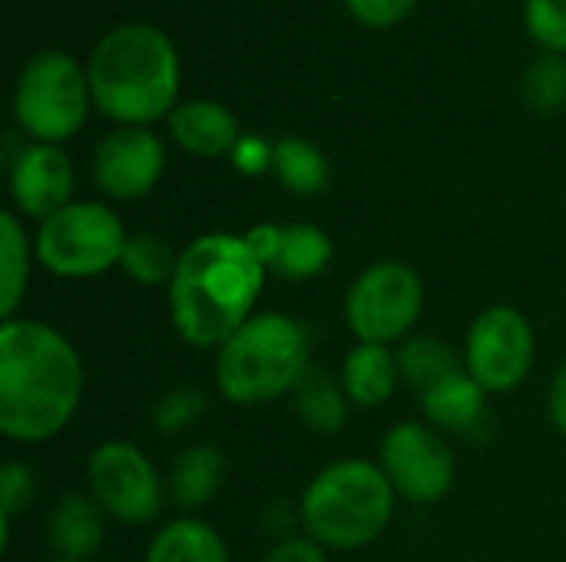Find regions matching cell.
I'll return each mask as SVG.
<instances>
[{
    "label": "cell",
    "instance_id": "obj_25",
    "mask_svg": "<svg viewBox=\"0 0 566 562\" xmlns=\"http://www.w3.org/2000/svg\"><path fill=\"white\" fill-rule=\"evenodd\" d=\"M176 258L169 252V245L156 235H129L119 268L126 278L139 282V285H169L172 272H176Z\"/></svg>",
    "mask_w": 566,
    "mask_h": 562
},
{
    "label": "cell",
    "instance_id": "obj_12",
    "mask_svg": "<svg viewBox=\"0 0 566 562\" xmlns=\"http://www.w3.org/2000/svg\"><path fill=\"white\" fill-rule=\"evenodd\" d=\"M166 169V146L153 126H116L96 142L93 182L106 199L136 202L149 195Z\"/></svg>",
    "mask_w": 566,
    "mask_h": 562
},
{
    "label": "cell",
    "instance_id": "obj_6",
    "mask_svg": "<svg viewBox=\"0 0 566 562\" xmlns=\"http://www.w3.org/2000/svg\"><path fill=\"white\" fill-rule=\"evenodd\" d=\"M93 109L90 76L63 50H36L13 83V119L33 142L73 139Z\"/></svg>",
    "mask_w": 566,
    "mask_h": 562
},
{
    "label": "cell",
    "instance_id": "obj_17",
    "mask_svg": "<svg viewBox=\"0 0 566 562\" xmlns=\"http://www.w3.org/2000/svg\"><path fill=\"white\" fill-rule=\"evenodd\" d=\"M46 537L60 560H93L106 540V513L90 494H66L50 513Z\"/></svg>",
    "mask_w": 566,
    "mask_h": 562
},
{
    "label": "cell",
    "instance_id": "obj_24",
    "mask_svg": "<svg viewBox=\"0 0 566 562\" xmlns=\"http://www.w3.org/2000/svg\"><path fill=\"white\" fill-rule=\"evenodd\" d=\"M33 245L27 238V229L17 212L0 215V258H3V291H0V318L10 321L17 305L23 301V291L30 285V258Z\"/></svg>",
    "mask_w": 566,
    "mask_h": 562
},
{
    "label": "cell",
    "instance_id": "obj_1",
    "mask_svg": "<svg viewBox=\"0 0 566 562\" xmlns=\"http://www.w3.org/2000/svg\"><path fill=\"white\" fill-rule=\"evenodd\" d=\"M83 397V361L50 325L10 318L0 328V434L17 444L56 437Z\"/></svg>",
    "mask_w": 566,
    "mask_h": 562
},
{
    "label": "cell",
    "instance_id": "obj_19",
    "mask_svg": "<svg viewBox=\"0 0 566 562\" xmlns=\"http://www.w3.org/2000/svg\"><path fill=\"white\" fill-rule=\"evenodd\" d=\"M226 484V457L212 444H196L172 464L169 497L179 510H202Z\"/></svg>",
    "mask_w": 566,
    "mask_h": 562
},
{
    "label": "cell",
    "instance_id": "obj_3",
    "mask_svg": "<svg viewBox=\"0 0 566 562\" xmlns=\"http://www.w3.org/2000/svg\"><path fill=\"white\" fill-rule=\"evenodd\" d=\"M93 106L116 126H153L179 106V50L153 23L109 30L86 60Z\"/></svg>",
    "mask_w": 566,
    "mask_h": 562
},
{
    "label": "cell",
    "instance_id": "obj_34",
    "mask_svg": "<svg viewBox=\"0 0 566 562\" xmlns=\"http://www.w3.org/2000/svg\"><path fill=\"white\" fill-rule=\"evenodd\" d=\"M53 562H93V560H53Z\"/></svg>",
    "mask_w": 566,
    "mask_h": 562
},
{
    "label": "cell",
    "instance_id": "obj_7",
    "mask_svg": "<svg viewBox=\"0 0 566 562\" xmlns=\"http://www.w3.org/2000/svg\"><path fill=\"white\" fill-rule=\"evenodd\" d=\"M129 235L106 202H70L40 222L33 252L56 278H96L119 265Z\"/></svg>",
    "mask_w": 566,
    "mask_h": 562
},
{
    "label": "cell",
    "instance_id": "obj_11",
    "mask_svg": "<svg viewBox=\"0 0 566 562\" xmlns=\"http://www.w3.org/2000/svg\"><path fill=\"white\" fill-rule=\"evenodd\" d=\"M378 467L395 494L418 507L444 500L454 487V457L448 441L418 421H405L385 434Z\"/></svg>",
    "mask_w": 566,
    "mask_h": 562
},
{
    "label": "cell",
    "instance_id": "obj_32",
    "mask_svg": "<svg viewBox=\"0 0 566 562\" xmlns=\"http://www.w3.org/2000/svg\"><path fill=\"white\" fill-rule=\"evenodd\" d=\"M265 562H328L325 560V547H318L308 537H285L279 540L269 553Z\"/></svg>",
    "mask_w": 566,
    "mask_h": 562
},
{
    "label": "cell",
    "instance_id": "obj_22",
    "mask_svg": "<svg viewBox=\"0 0 566 562\" xmlns=\"http://www.w3.org/2000/svg\"><path fill=\"white\" fill-rule=\"evenodd\" d=\"M398 368H401V381H408L411 388H418L424 394L428 388L441 384L444 378L464 371V358H458L448 341H441L434 335H418V338L401 341Z\"/></svg>",
    "mask_w": 566,
    "mask_h": 562
},
{
    "label": "cell",
    "instance_id": "obj_26",
    "mask_svg": "<svg viewBox=\"0 0 566 562\" xmlns=\"http://www.w3.org/2000/svg\"><path fill=\"white\" fill-rule=\"evenodd\" d=\"M524 99L534 113L554 116L566 106V56L541 53L524 73Z\"/></svg>",
    "mask_w": 566,
    "mask_h": 562
},
{
    "label": "cell",
    "instance_id": "obj_16",
    "mask_svg": "<svg viewBox=\"0 0 566 562\" xmlns=\"http://www.w3.org/2000/svg\"><path fill=\"white\" fill-rule=\"evenodd\" d=\"M421 414L438 431L474 437L488 427V391L468 371H458L421 394Z\"/></svg>",
    "mask_w": 566,
    "mask_h": 562
},
{
    "label": "cell",
    "instance_id": "obj_29",
    "mask_svg": "<svg viewBox=\"0 0 566 562\" xmlns=\"http://www.w3.org/2000/svg\"><path fill=\"white\" fill-rule=\"evenodd\" d=\"M206 411V397L192 388H176L169 391L156 411H153V421H156V431L163 434H179L182 427H189L199 414Z\"/></svg>",
    "mask_w": 566,
    "mask_h": 562
},
{
    "label": "cell",
    "instance_id": "obj_18",
    "mask_svg": "<svg viewBox=\"0 0 566 562\" xmlns=\"http://www.w3.org/2000/svg\"><path fill=\"white\" fill-rule=\"evenodd\" d=\"M342 388L355 407H381L391 401L401 381L398 351L388 344H365L358 341L342 364Z\"/></svg>",
    "mask_w": 566,
    "mask_h": 562
},
{
    "label": "cell",
    "instance_id": "obj_5",
    "mask_svg": "<svg viewBox=\"0 0 566 562\" xmlns=\"http://www.w3.org/2000/svg\"><path fill=\"white\" fill-rule=\"evenodd\" d=\"M395 487L371 460H338L312 477L298 503V523L325 550H361L395 517Z\"/></svg>",
    "mask_w": 566,
    "mask_h": 562
},
{
    "label": "cell",
    "instance_id": "obj_13",
    "mask_svg": "<svg viewBox=\"0 0 566 562\" xmlns=\"http://www.w3.org/2000/svg\"><path fill=\"white\" fill-rule=\"evenodd\" d=\"M76 172L70 156L53 142H30L17 152L10 166V195L20 215L50 219L63 205L73 202Z\"/></svg>",
    "mask_w": 566,
    "mask_h": 562
},
{
    "label": "cell",
    "instance_id": "obj_28",
    "mask_svg": "<svg viewBox=\"0 0 566 562\" xmlns=\"http://www.w3.org/2000/svg\"><path fill=\"white\" fill-rule=\"evenodd\" d=\"M36 497V480H33V470L27 464H3L0 470V517H3V550H7V540H10V523L30 510Z\"/></svg>",
    "mask_w": 566,
    "mask_h": 562
},
{
    "label": "cell",
    "instance_id": "obj_2",
    "mask_svg": "<svg viewBox=\"0 0 566 562\" xmlns=\"http://www.w3.org/2000/svg\"><path fill=\"white\" fill-rule=\"evenodd\" d=\"M265 285V265L245 235L206 232L192 238L169 278V318L192 348H222L252 315Z\"/></svg>",
    "mask_w": 566,
    "mask_h": 562
},
{
    "label": "cell",
    "instance_id": "obj_30",
    "mask_svg": "<svg viewBox=\"0 0 566 562\" xmlns=\"http://www.w3.org/2000/svg\"><path fill=\"white\" fill-rule=\"evenodd\" d=\"M418 0H345V10L355 23L368 30H391L411 17Z\"/></svg>",
    "mask_w": 566,
    "mask_h": 562
},
{
    "label": "cell",
    "instance_id": "obj_27",
    "mask_svg": "<svg viewBox=\"0 0 566 562\" xmlns=\"http://www.w3.org/2000/svg\"><path fill=\"white\" fill-rule=\"evenodd\" d=\"M524 26L544 53L566 56V0H524Z\"/></svg>",
    "mask_w": 566,
    "mask_h": 562
},
{
    "label": "cell",
    "instance_id": "obj_4",
    "mask_svg": "<svg viewBox=\"0 0 566 562\" xmlns=\"http://www.w3.org/2000/svg\"><path fill=\"white\" fill-rule=\"evenodd\" d=\"M308 328L282 311H255L219 351L216 388L239 407H255L295 391L308 368Z\"/></svg>",
    "mask_w": 566,
    "mask_h": 562
},
{
    "label": "cell",
    "instance_id": "obj_14",
    "mask_svg": "<svg viewBox=\"0 0 566 562\" xmlns=\"http://www.w3.org/2000/svg\"><path fill=\"white\" fill-rule=\"evenodd\" d=\"M249 248L265 265V272H275L289 282L315 278L328 268L335 248L332 238L308 222L292 225H255L245 232Z\"/></svg>",
    "mask_w": 566,
    "mask_h": 562
},
{
    "label": "cell",
    "instance_id": "obj_21",
    "mask_svg": "<svg viewBox=\"0 0 566 562\" xmlns=\"http://www.w3.org/2000/svg\"><path fill=\"white\" fill-rule=\"evenodd\" d=\"M272 172L292 195H322L332 182V166L325 152L302 136H285L275 142Z\"/></svg>",
    "mask_w": 566,
    "mask_h": 562
},
{
    "label": "cell",
    "instance_id": "obj_31",
    "mask_svg": "<svg viewBox=\"0 0 566 562\" xmlns=\"http://www.w3.org/2000/svg\"><path fill=\"white\" fill-rule=\"evenodd\" d=\"M229 159H232L235 172H242V176H262L265 169H272L275 142H265L255 132H242V139L235 142V149H232Z\"/></svg>",
    "mask_w": 566,
    "mask_h": 562
},
{
    "label": "cell",
    "instance_id": "obj_15",
    "mask_svg": "<svg viewBox=\"0 0 566 562\" xmlns=\"http://www.w3.org/2000/svg\"><path fill=\"white\" fill-rule=\"evenodd\" d=\"M166 126H169L172 142L196 159L232 156L235 142L242 139L235 113L216 99H182L169 113Z\"/></svg>",
    "mask_w": 566,
    "mask_h": 562
},
{
    "label": "cell",
    "instance_id": "obj_20",
    "mask_svg": "<svg viewBox=\"0 0 566 562\" xmlns=\"http://www.w3.org/2000/svg\"><path fill=\"white\" fill-rule=\"evenodd\" d=\"M146 562H229V550L212 523L179 517L153 537Z\"/></svg>",
    "mask_w": 566,
    "mask_h": 562
},
{
    "label": "cell",
    "instance_id": "obj_23",
    "mask_svg": "<svg viewBox=\"0 0 566 562\" xmlns=\"http://www.w3.org/2000/svg\"><path fill=\"white\" fill-rule=\"evenodd\" d=\"M348 407H352V401H348L342 381L328 378L325 371H308L305 381L295 388V411L318 434L342 431L348 421Z\"/></svg>",
    "mask_w": 566,
    "mask_h": 562
},
{
    "label": "cell",
    "instance_id": "obj_8",
    "mask_svg": "<svg viewBox=\"0 0 566 562\" xmlns=\"http://www.w3.org/2000/svg\"><path fill=\"white\" fill-rule=\"evenodd\" d=\"M424 311V282L405 262L368 265L345 295V321L365 344L408 341Z\"/></svg>",
    "mask_w": 566,
    "mask_h": 562
},
{
    "label": "cell",
    "instance_id": "obj_10",
    "mask_svg": "<svg viewBox=\"0 0 566 562\" xmlns=\"http://www.w3.org/2000/svg\"><path fill=\"white\" fill-rule=\"evenodd\" d=\"M537 338L524 311L497 305L474 318L464 341V371L488 391L507 394L534 368Z\"/></svg>",
    "mask_w": 566,
    "mask_h": 562
},
{
    "label": "cell",
    "instance_id": "obj_9",
    "mask_svg": "<svg viewBox=\"0 0 566 562\" xmlns=\"http://www.w3.org/2000/svg\"><path fill=\"white\" fill-rule=\"evenodd\" d=\"M90 497L103 507L106 517L146 527L159 517L166 487L159 480L156 464L126 441H106L90 454L86 464Z\"/></svg>",
    "mask_w": 566,
    "mask_h": 562
},
{
    "label": "cell",
    "instance_id": "obj_33",
    "mask_svg": "<svg viewBox=\"0 0 566 562\" xmlns=\"http://www.w3.org/2000/svg\"><path fill=\"white\" fill-rule=\"evenodd\" d=\"M547 414L554 421V427L566 437V364L557 371L554 384H551V397H547Z\"/></svg>",
    "mask_w": 566,
    "mask_h": 562
}]
</instances>
